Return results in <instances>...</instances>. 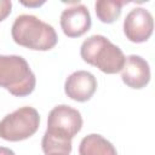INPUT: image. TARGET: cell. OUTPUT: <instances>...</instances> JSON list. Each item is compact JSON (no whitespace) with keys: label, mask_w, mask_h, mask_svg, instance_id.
<instances>
[{"label":"cell","mask_w":155,"mask_h":155,"mask_svg":"<svg viewBox=\"0 0 155 155\" xmlns=\"http://www.w3.org/2000/svg\"><path fill=\"white\" fill-rule=\"evenodd\" d=\"M154 29V19L151 13L143 7L132 8L124 21V33L132 42L147 41Z\"/></svg>","instance_id":"obj_6"},{"label":"cell","mask_w":155,"mask_h":155,"mask_svg":"<svg viewBox=\"0 0 155 155\" xmlns=\"http://www.w3.org/2000/svg\"><path fill=\"white\" fill-rule=\"evenodd\" d=\"M35 85L36 78L22 56L0 54V87L16 97H25L34 91Z\"/></svg>","instance_id":"obj_4"},{"label":"cell","mask_w":155,"mask_h":155,"mask_svg":"<svg viewBox=\"0 0 155 155\" xmlns=\"http://www.w3.org/2000/svg\"><path fill=\"white\" fill-rule=\"evenodd\" d=\"M82 127V117L79 110L61 104L54 107L47 116V130L44 133L41 147L45 154L63 151L70 154L71 139Z\"/></svg>","instance_id":"obj_1"},{"label":"cell","mask_w":155,"mask_h":155,"mask_svg":"<svg viewBox=\"0 0 155 155\" xmlns=\"http://www.w3.org/2000/svg\"><path fill=\"white\" fill-rule=\"evenodd\" d=\"M125 1H109V0H98L94 4L96 15L98 19L103 23H113L115 22L120 15Z\"/></svg>","instance_id":"obj_11"},{"label":"cell","mask_w":155,"mask_h":155,"mask_svg":"<svg viewBox=\"0 0 155 155\" xmlns=\"http://www.w3.org/2000/svg\"><path fill=\"white\" fill-rule=\"evenodd\" d=\"M0 155H16L13 150L6 148V147H0Z\"/></svg>","instance_id":"obj_13"},{"label":"cell","mask_w":155,"mask_h":155,"mask_svg":"<svg viewBox=\"0 0 155 155\" xmlns=\"http://www.w3.org/2000/svg\"><path fill=\"white\" fill-rule=\"evenodd\" d=\"M79 155H117V151L103 136L91 133L80 142Z\"/></svg>","instance_id":"obj_10"},{"label":"cell","mask_w":155,"mask_h":155,"mask_svg":"<svg viewBox=\"0 0 155 155\" xmlns=\"http://www.w3.org/2000/svg\"><path fill=\"white\" fill-rule=\"evenodd\" d=\"M63 33L68 38H79L91 28V16L88 8L82 4H76L65 8L59 19Z\"/></svg>","instance_id":"obj_7"},{"label":"cell","mask_w":155,"mask_h":155,"mask_svg":"<svg viewBox=\"0 0 155 155\" xmlns=\"http://www.w3.org/2000/svg\"><path fill=\"white\" fill-rule=\"evenodd\" d=\"M12 8V2L10 0H0V22H2L10 13Z\"/></svg>","instance_id":"obj_12"},{"label":"cell","mask_w":155,"mask_h":155,"mask_svg":"<svg viewBox=\"0 0 155 155\" xmlns=\"http://www.w3.org/2000/svg\"><path fill=\"white\" fill-rule=\"evenodd\" d=\"M121 79L131 88H143L150 81V68L148 62L137 54H130L125 58L121 69Z\"/></svg>","instance_id":"obj_9"},{"label":"cell","mask_w":155,"mask_h":155,"mask_svg":"<svg viewBox=\"0 0 155 155\" xmlns=\"http://www.w3.org/2000/svg\"><path fill=\"white\" fill-rule=\"evenodd\" d=\"M97 90V80L93 74L86 70H78L70 74L64 84L65 94L76 101L86 102L88 101Z\"/></svg>","instance_id":"obj_8"},{"label":"cell","mask_w":155,"mask_h":155,"mask_svg":"<svg viewBox=\"0 0 155 155\" xmlns=\"http://www.w3.org/2000/svg\"><path fill=\"white\" fill-rule=\"evenodd\" d=\"M80 54L86 63L97 67L105 74L121 71L126 58L121 48L103 35L87 38L80 47Z\"/></svg>","instance_id":"obj_3"},{"label":"cell","mask_w":155,"mask_h":155,"mask_svg":"<svg viewBox=\"0 0 155 155\" xmlns=\"http://www.w3.org/2000/svg\"><path fill=\"white\" fill-rule=\"evenodd\" d=\"M46 155H69L67 153H63V151H52V153H48Z\"/></svg>","instance_id":"obj_15"},{"label":"cell","mask_w":155,"mask_h":155,"mask_svg":"<svg viewBox=\"0 0 155 155\" xmlns=\"http://www.w3.org/2000/svg\"><path fill=\"white\" fill-rule=\"evenodd\" d=\"M40 115L33 107H22L0 121V138L19 142L31 137L39 128Z\"/></svg>","instance_id":"obj_5"},{"label":"cell","mask_w":155,"mask_h":155,"mask_svg":"<svg viewBox=\"0 0 155 155\" xmlns=\"http://www.w3.org/2000/svg\"><path fill=\"white\" fill-rule=\"evenodd\" d=\"M16 44L35 51H48L58 41L54 28L33 15L18 16L11 28Z\"/></svg>","instance_id":"obj_2"},{"label":"cell","mask_w":155,"mask_h":155,"mask_svg":"<svg viewBox=\"0 0 155 155\" xmlns=\"http://www.w3.org/2000/svg\"><path fill=\"white\" fill-rule=\"evenodd\" d=\"M22 4L25 6H40L44 4V1H41V2H22Z\"/></svg>","instance_id":"obj_14"}]
</instances>
